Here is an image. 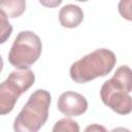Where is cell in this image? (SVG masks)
Instances as JSON below:
<instances>
[{
	"label": "cell",
	"instance_id": "obj_9",
	"mask_svg": "<svg viewBox=\"0 0 132 132\" xmlns=\"http://www.w3.org/2000/svg\"><path fill=\"white\" fill-rule=\"evenodd\" d=\"M52 132H79V125L71 119L63 118L55 123Z\"/></svg>",
	"mask_w": 132,
	"mask_h": 132
},
{
	"label": "cell",
	"instance_id": "obj_13",
	"mask_svg": "<svg viewBox=\"0 0 132 132\" xmlns=\"http://www.w3.org/2000/svg\"><path fill=\"white\" fill-rule=\"evenodd\" d=\"M110 132H131V131L125 127H117V128H113Z\"/></svg>",
	"mask_w": 132,
	"mask_h": 132
},
{
	"label": "cell",
	"instance_id": "obj_4",
	"mask_svg": "<svg viewBox=\"0 0 132 132\" xmlns=\"http://www.w3.org/2000/svg\"><path fill=\"white\" fill-rule=\"evenodd\" d=\"M42 43L32 31H21L13 40L8 53L9 63L19 70L29 69L40 57Z\"/></svg>",
	"mask_w": 132,
	"mask_h": 132
},
{
	"label": "cell",
	"instance_id": "obj_8",
	"mask_svg": "<svg viewBox=\"0 0 132 132\" xmlns=\"http://www.w3.org/2000/svg\"><path fill=\"white\" fill-rule=\"evenodd\" d=\"M1 11L8 18H18L26 9V2L24 0H8L0 3Z\"/></svg>",
	"mask_w": 132,
	"mask_h": 132
},
{
	"label": "cell",
	"instance_id": "obj_10",
	"mask_svg": "<svg viewBox=\"0 0 132 132\" xmlns=\"http://www.w3.org/2000/svg\"><path fill=\"white\" fill-rule=\"evenodd\" d=\"M0 18H1V43H4L6 41V39L10 36L11 31H12V27L9 24L6 14L0 10Z\"/></svg>",
	"mask_w": 132,
	"mask_h": 132
},
{
	"label": "cell",
	"instance_id": "obj_12",
	"mask_svg": "<svg viewBox=\"0 0 132 132\" xmlns=\"http://www.w3.org/2000/svg\"><path fill=\"white\" fill-rule=\"evenodd\" d=\"M84 132H108L104 126L99 124H91L86 127Z\"/></svg>",
	"mask_w": 132,
	"mask_h": 132
},
{
	"label": "cell",
	"instance_id": "obj_6",
	"mask_svg": "<svg viewBox=\"0 0 132 132\" xmlns=\"http://www.w3.org/2000/svg\"><path fill=\"white\" fill-rule=\"evenodd\" d=\"M58 109L66 117H78L88 109L87 99L79 93L67 91L60 95L57 102Z\"/></svg>",
	"mask_w": 132,
	"mask_h": 132
},
{
	"label": "cell",
	"instance_id": "obj_2",
	"mask_svg": "<svg viewBox=\"0 0 132 132\" xmlns=\"http://www.w3.org/2000/svg\"><path fill=\"white\" fill-rule=\"evenodd\" d=\"M117 57L107 48H98L75 61L69 70L71 79L77 84H86L97 77L107 75L114 67Z\"/></svg>",
	"mask_w": 132,
	"mask_h": 132
},
{
	"label": "cell",
	"instance_id": "obj_7",
	"mask_svg": "<svg viewBox=\"0 0 132 132\" xmlns=\"http://www.w3.org/2000/svg\"><path fill=\"white\" fill-rule=\"evenodd\" d=\"M84 20L82 9L74 4L64 5L59 11V22L65 28H75Z\"/></svg>",
	"mask_w": 132,
	"mask_h": 132
},
{
	"label": "cell",
	"instance_id": "obj_1",
	"mask_svg": "<svg viewBox=\"0 0 132 132\" xmlns=\"http://www.w3.org/2000/svg\"><path fill=\"white\" fill-rule=\"evenodd\" d=\"M132 69L127 65L120 66L112 77L100 89L102 102L114 112L125 116L132 111Z\"/></svg>",
	"mask_w": 132,
	"mask_h": 132
},
{
	"label": "cell",
	"instance_id": "obj_5",
	"mask_svg": "<svg viewBox=\"0 0 132 132\" xmlns=\"http://www.w3.org/2000/svg\"><path fill=\"white\" fill-rule=\"evenodd\" d=\"M35 81V74L31 69L14 70L0 86V113H9L19 97L28 91Z\"/></svg>",
	"mask_w": 132,
	"mask_h": 132
},
{
	"label": "cell",
	"instance_id": "obj_11",
	"mask_svg": "<svg viewBox=\"0 0 132 132\" xmlns=\"http://www.w3.org/2000/svg\"><path fill=\"white\" fill-rule=\"evenodd\" d=\"M118 10L124 19L132 21V0H121L118 4Z\"/></svg>",
	"mask_w": 132,
	"mask_h": 132
},
{
	"label": "cell",
	"instance_id": "obj_3",
	"mask_svg": "<svg viewBox=\"0 0 132 132\" xmlns=\"http://www.w3.org/2000/svg\"><path fill=\"white\" fill-rule=\"evenodd\" d=\"M52 96L43 89L34 91L13 122L14 132H38L48 118Z\"/></svg>",
	"mask_w": 132,
	"mask_h": 132
}]
</instances>
